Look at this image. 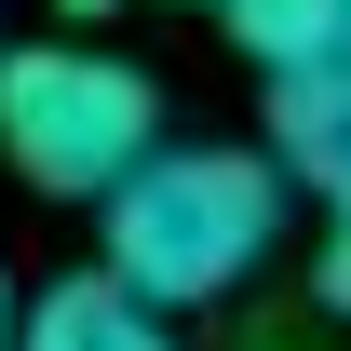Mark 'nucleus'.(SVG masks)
Here are the masks:
<instances>
[{"label": "nucleus", "instance_id": "obj_1", "mask_svg": "<svg viewBox=\"0 0 351 351\" xmlns=\"http://www.w3.org/2000/svg\"><path fill=\"white\" fill-rule=\"evenodd\" d=\"M284 162L270 149H149V162L95 203L108 217V257L95 270H122L149 311H203L230 298V284H257L270 243H284Z\"/></svg>", "mask_w": 351, "mask_h": 351}, {"label": "nucleus", "instance_id": "obj_2", "mask_svg": "<svg viewBox=\"0 0 351 351\" xmlns=\"http://www.w3.org/2000/svg\"><path fill=\"white\" fill-rule=\"evenodd\" d=\"M162 149V82L95 41H14L0 54V162L41 203H108Z\"/></svg>", "mask_w": 351, "mask_h": 351}, {"label": "nucleus", "instance_id": "obj_3", "mask_svg": "<svg viewBox=\"0 0 351 351\" xmlns=\"http://www.w3.org/2000/svg\"><path fill=\"white\" fill-rule=\"evenodd\" d=\"M270 162H284V189H311V203H351V41L270 68Z\"/></svg>", "mask_w": 351, "mask_h": 351}, {"label": "nucleus", "instance_id": "obj_4", "mask_svg": "<svg viewBox=\"0 0 351 351\" xmlns=\"http://www.w3.org/2000/svg\"><path fill=\"white\" fill-rule=\"evenodd\" d=\"M14 351H176V324L135 298L122 270H68L14 311Z\"/></svg>", "mask_w": 351, "mask_h": 351}, {"label": "nucleus", "instance_id": "obj_5", "mask_svg": "<svg viewBox=\"0 0 351 351\" xmlns=\"http://www.w3.org/2000/svg\"><path fill=\"white\" fill-rule=\"evenodd\" d=\"M217 14H230V41L257 54V68H298V54L351 41V0H217Z\"/></svg>", "mask_w": 351, "mask_h": 351}, {"label": "nucleus", "instance_id": "obj_6", "mask_svg": "<svg viewBox=\"0 0 351 351\" xmlns=\"http://www.w3.org/2000/svg\"><path fill=\"white\" fill-rule=\"evenodd\" d=\"M311 311L351 338V203H338V230H324V257H311Z\"/></svg>", "mask_w": 351, "mask_h": 351}, {"label": "nucleus", "instance_id": "obj_7", "mask_svg": "<svg viewBox=\"0 0 351 351\" xmlns=\"http://www.w3.org/2000/svg\"><path fill=\"white\" fill-rule=\"evenodd\" d=\"M54 14H68V27H95V14H122V0H54Z\"/></svg>", "mask_w": 351, "mask_h": 351}, {"label": "nucleus", "instance_id": "obj_8", "mask_svg": "<svg viewBox=\"0 0 351 351\" xmlns=\"http://www.w3.org/2000/svg\"><path fill=\"white\" fill-rule=\"evenodd\" d=\"M14 311H27V298H14V270H0V351H14Z\"/></svg>", "mask_w": 351, "mask_h": 351}]
</instances>
